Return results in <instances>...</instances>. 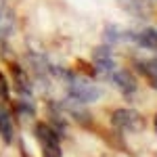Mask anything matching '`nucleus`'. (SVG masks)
<instances>
[{"label": "nucleus", "instance_id": "nucleus-1", "mask_svg": "<svg viewBox=\"0 0 157 157\" xmlns=\"http://www.w3.org/2000/svg\"><path fill=\"white\" fill-rule=\"evenodd\" d=\"M40 149H42V157H61V143H59V134L57 130L44 124V121H38L36 128H34Z\"/></svg>", "mask_w": 157, "mask_h": 157}, {"label": "nucleus", "instance_id": "nucleus-2", "mask_svg": "<svg viewBox=\"0 0 157 157\" xmlns=\"http://www.w3.org/2000/svg\"><path fill=\"white\" fill-rule=\"evenodd\" d=\"M111 124L113 128L124 130V132H138L145 128V117L132 109H115L111 115Z\"/></svg>", "mask_w": 157, "mask_h": 157}, {"label": "nucleus", "instance_id": "nucleus-3", "mask_svg": "<svg viewBox=\"0 0 157 157\" xmlns=\"http://www.w3.org/2000/svg\"><path fill=\"white\" fill-rule=\"evenodd\" d=\"M92 65H94V69H97L98 75H105V78H111V73L117 69V65H115V57H113V50L109 44H103V46H98L94 50V55H92Z\"/></svg>", "mask_w": 157, "mask_h": 157}, {"label": "nucleus", "instance_id": "nucleus-4", "mask_svg": "<svg viewBox=\"0 0 157 157\" xmlns=\"http://www.w3.org/2000/svg\"><path fill=\"white\" fill-rule=\"evenodd\" d=\"M69 98H73L75 103H94L101 98V88L94 84H88V82H71L69 86Z\"/></svg>", "mask_w": 157, "mask_h": 157}, {"label": "nucleus", "instance_id": "nucleus-5", "mask_svg": "<svg viewBox=\"0 0 157 157\" xmlns=\"http://www.w3.org/2000/svg\"><path fill=\"white\" fill-rule=\"evenodd\" d=\"M140 48L157 50V29L155 27H143V29H130L128 32V40Z\"/></svg>", "mask_w": 157, "mask_h": 157}, {"label": "nucleus", "instance_id": "nucleus-6", "mask_svg": "<svg viewBox=\"0 0 157 157\" xmlns=\"http://www.w3.org/2000/svg\"><path fill=\"white\" fill-rule=\"evenodd\" d=\"M117 90H121V94H126V97H130L136 92V78H134L132 71H128V69H124V67H117L115 71L111 73V78H109Z\"/></svg>", "mask_w": 157, "mask_h": 157}, {"label": "nucleus", "instance_id": "nucleus-7", "mask_svg": "<svg viewBox=\"0 0 157 157\" xmlns=\"http://www.w3.org/2000/svg\"><path fill=\"white\" fill-rule=\"evenodd\" d=\"M13 134H15V128H13V117L6 109L0 105V136L6 145L13 143Z\"/></svg>", "mask_w": 157, "mask_h": 157}, {"label": "nucleus", "instance_id": "nucleus-8", "mask_svg": "<svg viewBox=\"0 0 157 157\" xmlns=\"http://www.w3.org/2000/svg\"><path fill=\"white\" fill-rule=\"evenodd\" d=\"M124 11L134 15V17H147L149 15V4L147 0H120Z\"/></svg>", "mask_w": 157, "mask_h": 157}, {"label": "nucleus", "instance_id": "nucleus-9", "mask_svg": "<svg viewBox=\"0 0 157 157\" xmlns=\"http://www.w3.org/2000/svg\"><path fill=\"white\" fill-rule=\"evenodd\" d=\"M138 69L149 80V84L153 86V88H157V57L155 59H140Z\"/></svg>", "mask_w": 157, "mask_h": 157}, {"label": "nucleus", "instance_id": "nucleus-10", "mask_svg": "<svg viewBox=\"0 0 157 157\" xmlns=\"http://www.w3.org/2000/svg\"><path fill=\"white\" fill-rule=\"evenodd\" d=\"M15 107H17V113H19V117H21V115H23V117H32V115H34V107H32L29 103H25V101H19Z\"/></svg>", "mask_w": 157, "mask_h": 157}, {"label": "nucleus", "instance_id": "nucleus-11", "mask_svg": "<svg viewBox=\"0 0 157 157\" xmlns=\"http://www.w3.org/2000/svg\"><path fill=\"white\" fill-rule=\"evenodd\" d=\"M6 92H9L6 82H4V80H2V75H0V94H2V97H6Z\"/></svg>", "mask_w": 157, "mask_h": 157}, {"label": "nucleus", "instance_id": "nucleus-12", "mask_svg": "<svg viewBox=\"0 0 157 157\" xmlns=\"http://www.w3.org/2000/svg\"><path fill=\"white\" fill-rule=\"evenodd\" d=\"M155 130H157V115H155Z\"/></svg>", "mask_w": 157, "mask_h": 157}]
</instances>
